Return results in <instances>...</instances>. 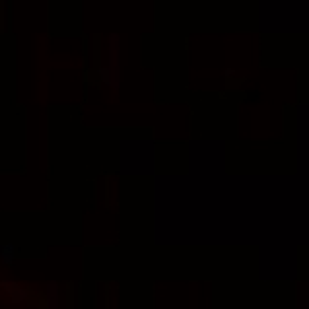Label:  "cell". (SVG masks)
Here are the masks:
<instances>
[{"instance_id":"6da1fadb","label":"cell","mask_w":309,"mask_h":309,"mask_svg":"<svg viewBox=\"0 0 309 309\" xmlns=\"http://www.w3.org/2000/svg\"><path fill=\"white\" fill-rule=\"evenodd\" d=\"M120 48L122 39L118 33H111L107 39V73H109V87L120 89Z\"/></svg>"},{"instance_id":"7a4b0ae2","label":"cell","mask_w":309,"mask_h":309,"mask_svg":"<svg viewBox=\"0 0 309 309\" xmlns=\"http://www.w3.org/2000/svg\"><path fill=\"white\" fill-rule=\"evenodd\" d=\"M0 289L10 295L12 303H23V301H27V297H29V291H27L25 287H21L17 280H10V278L0 280Z\"/></svg>"},{"instance_id":"277c9868","label":"cell","mask_w":309,"mask_h":309,"mask_svg":"<svg viewBox=\"0 0 309 309\" xmlns=\"http://www.w3.org/2000/svg\"><path fill=\"white\" fill-rule=\"evenodd\" d=\"M48 309H58V285L54 283V280H50L48 283Z\"/></svg>"},{"instance_id":"5b68a950","label":"cell","mask_w":309,"mask_h":309,"mask_svg":"<svg viewBox=\"0 0 309 309\" xmlns=\"http://www.w3.org/2000/svg\"><path fill=\"white\" fill-rule=\"evenodd\" d=\"M99 78H101L103 85H107V87H109V73H107V68H105V66H103V68H99Z\"/></svg>"},{"instance_id":"3957f363","label":"cell","mask_w":309,"mask_h":309,"mask_svg":"<svg viewBox=\"0 0 309 309\" xmlns=\"http://www.w3.org/2000/svg\"><path fill=\"white\" fill-rule=\"evenodd\" d=\"M17 260V245L15 243H0V264L12 266Z\"/></svg>"},{"instance_id":"8992f818","label":"cell","mask_w":309,"mask_h":309,"mask_svg":"<svg viewBox=\"0 0 309 309\" xmlns=\"http://www.w3.org/2000/svg\"><path fill=\"white\" fill-rule=\"evenodd\" d=\"M233 75H235L233 68H227V70H225V77H233Z\"/></svg>"}]
</instances>
